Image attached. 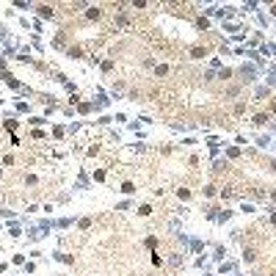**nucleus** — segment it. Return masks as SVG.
Here are the masks:
<instances>
[{
	"label": "nucleus",
	"instance_id": "7ed1b4c3",
	"mask_svg": "<svg viewBox=\"0 0 276 276\" xmlns=\"http://www.w3.org/2000/svg\"><path fill=\"white\" fill-rule=\"evenodd\" d=\"M138 213H141V216H149V213H152V207H149V204H141V207H138Z\"/></svg>",
	"mask_w": 276,
	"mask_h": 276
},
{
	"label": "nucleus",
	"instance_id": "f257e3e1",
	"mask_svg": "<svg viewBox=\"0 0 276 276\" xmlns=\"http://www.w3.org/2000/svg\"><path fill=\"white\" fill-rule=\"evenodd\" d=\"M99 14H102V8H99V6H91V8L86 11V17H88V20H99Z\"/></svg>",
	"mask_w": 276,
	"mask_h": 276
},
{
	"label": "nucleus",
	"instance_id": "f03ea898",
	"mask_svg": "<svg viewBox=\"0 0 276 276\" xmlns=\"http://www.w3.org/2000/svg\"><path fill=\"white\" fill-rule=\"evenodd\" d=\"M39 14L41 17H53V8L50 6H39Z\"/></svg>",
	"mask_w": 276,
	"mask_h": 276
}]
</instances>
